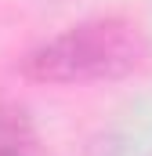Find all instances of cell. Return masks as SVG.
<instances>
[{"instance_id": "cell-1", "label": "cell", "mask_w": 152, "mask_h": 156, "mask_svg": "<svg viewBox=\"0 0 152 156\" xmlns=\"http://www.w3.org/2000/svg\"><path fill=\"white\" fill-rule=\"evenodd\" d=\"M149 44L127 18H87L43 40L22 58V73L40 83H94L119 80L145 62Z\"/></svg>"}, {"instance_id": "cell-2", "label": "cell", "mask_w": 152, "mask_h": 156, "mask_svg": "<svg viewBox=\"0 0 152 156\" xmlns=\"http://www.w3.org/2000/svg\"><path fill=\"white\" fill-rule=\"evenodd\" d=\"M0 156H40L33 120L15 102H0Z\"/></svg>"}]
</instances>
